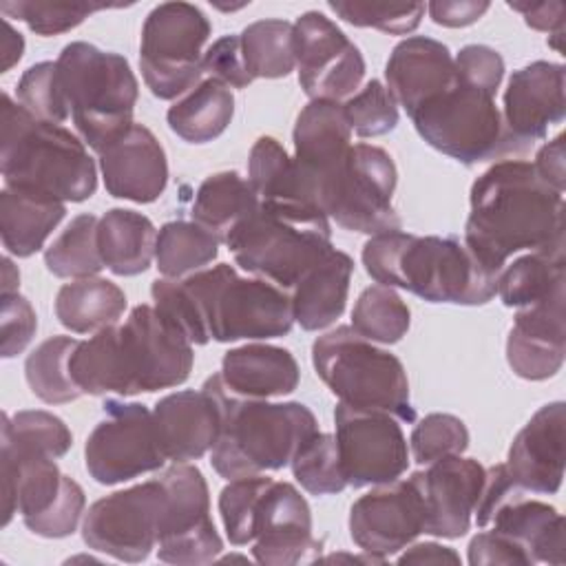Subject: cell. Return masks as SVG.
Masks as SVG:
<instances>
[{
  "label": "cell",
  "mask_w": 566,
  "mask_h": 566,
  "mask_svg": "<svg viewBox=\"0 0 566 566\" xmlns=\"http://www.w3.org/2000/svg\"><path fill=\"white\" fill-rule=\"evenodd\" d=\"M469 206L464 243L495 274L522 250L564 245V192L531 161H495L473 181Z\"/></svg>",
  "instance_id": "6da1fadb"
},
{
  "label": "cell",
  "mask_w": 566,
  "mask_h": 566,
  "mask_svg": "<svg viewBox=\"0 0 566 566\" xmlns=\"http://www.w3.org/2000/svg\"><path fill=\"white\" fill-rule=\"evenodd\" d=\"M360 259L378 285L407 290L429 303L484 305L497 294V274L455 237L389 230L369 237Z\"/></svg>",
  "instance_id": "7a4b0ae2"
},
{
  "label": "cell",
  "mask_w": 566,
  "mask_h": 566,
  "mask_svg": "<svg viewBox=\"0 0 566 566\" xmlns=\"http://www.w3.org/2000/svg\"><path fill=\"white\" fill-rule=\"evenodd\" d=\"M0 172L4 188L80 203L97 190L84 142L62 124L33 117L9 93L0 104Z\"/></svg>",
  "instance_id": "3957f363"
},
{
  "label": "cell",
  "mask_w": 566,
  "mask_h": 566,
  "mask_svg": "<svg viewBox=\"0 0 566 566\" xmlns=\"http://www.w3.org/2000/svg\"><path fill=\"white\" fill-rule=\"evenodd\" d=\"M219 398L221 427L210 464L223 480L281 471L298 447L318 431L316 416L303 402H268L261 398L234 396L212 374L206 380Z\"/></svg>",
  "instance_id": "277c9868"
},
{
  "label": "cell",
  "mask_w": 566,
  "mask_h": 566,
  "mask_svg": "<svg viewBox=\"0 0 566 566\" xmlns=\"http://www.w3.org/2000/svg\"><path fill=\"white\" fill-rule=\"evenodd\" d=\"M237 265L283 290L332 250L329 219L305 203L259 201L226 239Z\"/></svg>",
  "instance_id": "5b68a950"
},
{
  "label": "cell",
  "mask_w": 566,
  "mask_h": 566,
  "mask_svg": "<svg viewBox=\"0 0 566 566\" xmlns=\"http://www.w3.org/2000/svg\"><path fill=\"white\" fill-rule=\"evenodd\" d=\"M55 64L82 142L102 153L135 124L139 84L128 60L77 40L60 51Z\"/></svg>",
  "instance_id": "8992f818"
},
{
  "label": "cell",
  "mask_w": 566,
  "mask_h": 566,
  "mask_svg": "<svg viewBox=\"0 0 566 566\" xmlns=\"http://www.w3.org/2000/svg\"><path fill=\"white\" fill-rule=\"evenodd\" d=\"M312 365L340 402L387 411L400 422L416 420L409 378L400 358L376 347L352 325L318 336L312 345Z\"/></svg>",
  "instance_id": "52a82bcc"
},
{
  "label": "cell",
  "mask_w": 566,
  "mask_h": 566,
  "mask_svg": "<svg viewBox=\"0 0 566 566\" xmlns=\"http://www.w3.org/2000/svg\"><path fill=\"white\" fill-rule=\"evenodd\" d=\"M192 294L210 340H265L290 334L294 325L290 294L265 281L239 276L230 263L181 279Z\"/></svg>",
  "instance_id": "ba28073f"
},
{
  "label": "cell",
  "mask_w": 566,
  "mask_h": 566,
  "mask_svg": "<svg viewBox=\"0 0 566 566\" xmlns=\"http://www.w3.org/2000/svg\"><path fill=\"white\" fill-rule=\"evenodd\" d=\"M2 524L20 513L24 526L46 539L69 537L84 513L82 486L64 475L55 458L0 440Z\"/></svg>",
  "instance_id": "9c48e42d"
},
{
  "label": "cell",
  "mask_w": 566,
  "mask_h": 566,
  "mask_svg": "<svg viewBox=\"0 0 566 566\" xmlns=\"http://www.w3.org/2000/svg\"><path fill=\"white\" fill-rule=\"evenodd\" d=\"M396 184L398 170L385 148L354 144L318 181L312 201L340 228L374 237L400 230V217L391 203Z\"/></svg>",
  "instance_id": "30bf717a"
},
{
  "label": "cell",
  "mask_w": 566,
  "mask_h": 566,
  "mask_svg": "<svg viewBox=\"0 0 566 566\" xmlns=\"http://www.w3.org/2000/svg\"><path fill=\"white\" fill-rule=\"evenodd\" d=\"M113 356L119 396L184 385L195 365L192 343L155 307L137 305L113 325Z\"/></svg>",
  "instance_id": "8fae6325"
},
{
  "label": "cell",
  "mask_w": 566,
  "mask_h": 566,
  "mask_svg": "<svg viewBox=\"0 0 566 566\" xmlns=\"http://www.w3.org/2000/svg\"><path fill=\"white\" fill-rule=\"evenodd\" d=\"M409 117L431 148L464 166L520 153L504 128L495 99L460 82L416 108Z\"/></svg>",
  "instance_id": "7c38bea8"
},
{
  "label": "cell",
  "mask_w": 566,
  "mask_h": 566,
  "mask_svg": "<svg viewBox=\"0 0 566 566\" xmlns=\"http://www.w3.org/2000/svg\"><path fill=\"white\" fill-rule=\"evenodd\" d=\"M210 33V20L190 2H161L146 15L139 69L155 97L175 99L203 80V46Z\"/></svg>",
  "instance_id": "4fadbf2b"
},
{
  "label": "cell",
  "mask_w": 566,
  "mask_h": 566,
  "mask_svg": "<svg viewBox=\"0 0 566 566\" xmlns=\"http://www.w3.org/2000/svg\"><path fill=\"white\" fill-rule=\"evenodd\" d=\"M84 462L88 475L106 486L159 471L166 455L157 440L153 411L142 402L108 398L104 418L86 438Z\"/></svg>",
  "instance_id": "5bb4252c"
},
{
  "label": "cell",
  "mask_w": 566,
  "mask_h": 566,
  "mask_svg": "<svg viewBox=\"0 0 566 566\" xmlns=\"http://www.w3.org/2000/svg\"><path fill=\"white\" fill-rule=\"evenodd\" d=\"M166 493L157 535V557L168 564H208L223 551V539L210 517V493L203 473L188 462L164 469Z\"/></svg>",
  "instance_id": "9a60e30c"
},
{
  "label": "cell",
  "mask_w": 566,
  "mask_h": 566,
  "mask_svg": "<svg viewBox=\"0 0 566 566\" xmlns=\"http://www.w3.org/2000/svg\"><path fill=\"white\" fill-rule=\"evenodd\" d=\"M164 502L159 478L99 497L84 513L82 539L113 559L144 562L157 548Z\"/></svg>",
  "instance_id": "2e32d148"
},
{
  "label": "cell",
  "mask_w": 566,
  "mask_h": 566,
  "mask_svg": "<svg viewBox=\"0 0 566 566\" xmlns=\"http://www.w3.org/2000/svg\"><path fill=\"white\" fill-rule=\"evenodd\" d=\"M334 422V438L347 486L363 489L387 484L407 471L409 447L396 416L338 402Z\"/></svg>",
  "instance_id": "e0dca14e"
},
{
  "label": "cell",
  "mask_w": 566,
  "mask_h": 566,
  "mask_svg": "<svg viewBox=\"0 0 566 566\" xmlns=\"http://www.w3.org/2000/svg\"><path fill=\"white\" fill-rule=\"evenodd\" d=\"M298 84L310 99H349L363 77L360 49L321 11H305L294 22Z\"/></svg>",
  "instance_id": "ac0fdd59"
},
{
  "label": "cell",
  "mask_w": 566,
  "mask_h": 566,
  "mask_svg": "<svg viewBox=\"0 0 566 566\" xmlns=\"http://www.w3.org/2000/svg\"><path fill=\"white\" fill-rule=\"evenodd\" d=\"M424 531V506L411 478L376 484L360 495L349 509V535L354 544L378 557H387L407 548Z\"/></svg>",
  "instance_id": "d6986e66"
},
{
  "label": "cell",
  "mask_w": 566,
  "mask_h": 566,
  "mask_svg": "<svg viewBox=\"0 0 566 566\" xmlns=\"http://www.w3.org/2000/svg\"><path fill=\"white\" fill-rule=\"evenodd\" d=\"M321 548L307 500L294 484L270 478L254 515L252 557L265 566H294L318 559Z\"/></svg>",
  "instance_id": "ffe728a7"
},
{
  "label": "cell",
  "mask_w": 566,
  "mask_h": 566,
  "mask_svg": "<svg viewBox=\"0 0 566 566\" xmlns=\"http://www.w3.org/2000/svg\"><path fill=\"white\" fill-rule=\"evenodd\" d=\"M486 469L462 455H449L427 464L409 478L420 491L424 506V531L433 537L458 539L471 528L473 511L484 484Z\"/></svg>",
  "instance_id": "44dd1931"
},
{
  "label": "cell",
  "mask_w": 566,
  "mask_h": 566,
  "mask_svg": "<svg viewBox=\"0 0 566 566\" xmlns=\"http://www.w3.org/2000/svg\"><path fill=\"white\" fill-rule=\"evenodd\" d=\"M564 64L535 60L509 77L504 91V128L520 153L546 137L548 126L566 117Z\"/></svg>",
  "instance_id": "7402d4cb"
},
{
  "label": "cell",
  "mask_w": 566,
  "mask_h": 566,
  "mask_svg": "<svg viewBox=\"0 0 566 566\" xmlns=\"http://www.w3.org/2000/svg\"><path fill=\"white\" fill-rule=\"evenodd\" d=\"M566 292L520 307L506 338V360L524 380L553 378L566 358Z\"/></svg>",
  "instance_id": "603a6c76"
},
{
  "label": "cell",
  "mask_w": 566,
  "mask_h": 566,
  "mask_svg": "<svg viewBox=\"0 0 566 566\" xmlns=\"http://www.w3.org/2000/svg\"><path fill=\"white\" fill-rule=\"evenodd\" d=\"M99 155L104 188L115 199L153 203L168 184L166 150L144 124H133Z\"/></svg>",
  "instance_id": "cb8c5ba5"
},
{
  "label": "cell",
  "mask_w": 566,
  "mask_h": 566,
  "mask_svg": "<svg viewBox=\"0 0 566 566\" xmlns=\"http://www.w3.org/2000/svg\"><path fill=\"white\" fill-rule=\"evenodd\" d=\"M566 405L562 400L539 407L511 442L506 467L515 482L539 495H553L564 480Z\"/></svg>",
  "instance_id": "d4e9b609"
},
{
  "label": "cell",
  "mask_w": 566,
  "mask_h": 566,
  "mask_svg": "<svg viewBox=\"0 0 566 566\" xmlns=\"http://www.w3.org/2000/svg\"><path fill=\"white\" fill-rule=\"evenodd\" d=\"M153 422L166 460H199L214 447L219 436V398L208 382H203V387L197 391H172L157 400L153 409Z\"/></svg>",
  "instance_id": "484cf974"
},
{
  "label": "cell",
  "mask_w": 566,
  "mask_h": 566,
  "mask_svg": "<svg viewBox=\"0 0 566 566\" xmlns=\"http://www.w3.org/2000/svg\"><path fill=\"white\" fill-rule=\"evenodd\" d=\"M294 166L301 181L303 203L314 208L318 181L345 157L352 146V128L340 102L310 99L301 108L294 130Z\"/></svg>",
  "instance_id": "4316f807"
},
{
  "label": "cell",
  "mask_w": 566,
  "mask_h": 566,
  "mask_svg": "<svg viewBox=\"0 0 566 566\" xmlns=\"http://www.w3.org/2000/svg\"><path fill=\"white\" fill-rule=\"evenodd\" d=\"M385 80L407 115L458 82L451 51L427 35H409L394 46L385 64Z\"/></svg>",
  "instance_id": "83f0119b"
},
{
  "label": "cell",
  "mask_w": 566,
  "mask_h": 566,
  "mask_svg": "<svg viewBox=\"0 0 566 566\" xmlns=\"http://www.w3.org/2000/svg\"><path fill=\"white\" fill-rule=\"evenodd\" d=\"M480 528H491L515 542L533 564H564V517L548 502L535 500L522 486L511 489L486 515Z\"/></svg>",
  "instance_id": "f1b7e54d"
},
{
  "label": "cell",
  "mask_w": 566,
  "mask_h": 566,
  "mask_svg": "<svg viewBox=\"0 0 566 566\" xmlns=\"http://www.w3.org/2000/svg\"><path fill=\"white\" fill-rule=\"evenodd\" d=\"M223 385L241 398H279L298 387L301 369L290 349L268 343H245L223 354Z\"/></svg>",
  "instance_id": "f546056e"
},
{
  "label": "cell",
  "mask_w": 566,
  "mask_h": 566,
  "mask_svg": "<svg viewBox=\"0 0 566 566\" xmlns=\"http://www.w3.org/2000/svg\"><path fill=\"white\" fill-rule=\"evenodd\" d=\"M354 261L347 252L332 248L290 290L294 323L305 332L329 327L347 305Z\"/></svg>",
  "instance_id": "4dcf8cb0"
},
{
  "label": "cell",
  "mask_w": 566,
  "mask_h": 566,
  "mask_svg": "<svg viewBox=\"0 0 566 566\" xmlns=\"http://www.w3.org/2000/svg\"><path fill=\"white\" fill-rule=\"evenodd\" d=\"M66 214V203L4 188L0 192V237L9 254L27 259L44 248L49 234L60 226Z\"/></svg>",
  "instance_id": "1f68e13d"
},
{
  "label": "cell",
  "mask_w": 566,
  "mask_h": 566,
  "mask_svg": "<svg viewBox=\"0 0 566 566\" xmlns=\"http://www.w3.org/2000/svg\"><path fill=\"white\" fill-rule=\"evenodd\" d=\"M157 228L135 210L111 208L97 223V248L108 268L117 276H135L150 268L155 259Z\"/></svg>",
  "instance_id": "d6a6232c"
},
{
  "label": "cell",
  "mask_w": 566,
  "mask_h": 566,
  "mask_svg": "<svg viewBox=\"0 0 566 566\" xmlns=\"http://www.w3.org/2000/svg\"><path fill=\"white\" fill-rule=\"evenodd\" d=\"M232 115V88L219 80L203 77L168 108L166 119L170 130L184 142L208 144L230 126Z\"/></svg>",
  "instance_id": "836d02e7"
},
{
  "label": "cell",
  "mask_w": 566,
  "mask_h": 566,
  "mask_svg": "<svg viewBox=\"0 0 566 566\" xmlns=\"http://www.w3.org/2000/svg\"><path fill=\"white\" fill-rule=\"evenodd\" d=\"M259 208V197L250 181L237 170L208 175L192 199V221L210 230L221 243Z\"/></svg>",
  "instance_id": "e575fe53"
},
{
  "label": "cell",
  "mask_w": 566,
  "mask_h": 566,
  "mask_svg": "<svg viewBox=\"0 0 566 566\" xmlns=\"http://www.w3.org/2000/svg\"><path fill=\"white\" fill-rule=\"evenodd\" d=\"M124 310V290L102 276L64 283L55 296V316L73 334H91L117 325Z\"/></svg>",
  "instance_id": "d590c367"
},
{
  "label": "cell",
  "mask_w": 566,
  "mask_h": 566,
  "mask_svg": "<svg viewBox=\"0 0 566 566\" xmlns=\"http://www.w3.org/2000/svg\"><path fill=\"white\" fill-rule=\"evenodd\" d=\"M566 285L564 245L533 250L513 263L504 265L497 274V296L506 307H526L546 301Z\"/></svg>",
  "instance_id": "8d00e7d4"
},
{
  "label": "cell",
  "mask_w": 566,
  "mask_h": 566,
  "mask_svg": "<svg viewBox=\"0 0 566 566\" xmlns=\"http://www.w3.org/2000/svg\"><path fill=\"white\" fill-rule=\"evenodd\" d=\"M219 239L197 221H168L157 232L155 261L166 279H184L206 270L219 254Z\"/></svg>",
  "instance_id": "74e56055"
},
{
  "label": "cell",
  "mask_w": 566,
  "mask_h": 566,
  "mask_svg": "<svg viewBox=\"0 0 566 566\" xmlns=\"http://www.w3.org/2000/svg\"><path fill=\"white\" fill-rule=\"evenodd\" d=\"M241 51L252 75L279 80L296 69L294 24L281 18H265L248 24L241 33Z\"/></svg>",
  "instance_id": "f35d334b"
},
{
  "label": "cell",
  "mask_w": 566,
  "mask_h": 566,
  "mask_svg": "<svg viewBox=\"0 0 566 566\" xmlns=\"http://www.w3.org/2000/svg\"><path fill=\"white\" fill-rule=\"evenodd\" d=\"M77 343L80 340L71 336H51L27 356L24 376L33 396L42 402L64 405L84 396L69 369V360Z\"/></svg>",
  "instance_id": "ab89813d"
},
{
  "label": "cell",
  "mask_w": 566,
  "mask_h": 566,
  "mask_svg": "<svg viewBox=\"0 0 566 566\" xmlns=\"http://www.w3.org/2000/svg\"><path fill=\"white\" fill-rule=\"evenodd\" d=\"M97 223L95 214H77L71 223L53 239L44 250V265L57 279H88L97 276L104 268L97 248Z\"/></svg>",
  "instance_id": "60d3db41"
},
{
  "label": "cell",
  "mask_w": 566,
  "mask_h": 566,
  "mask_svg": "<svg viewBox=\"0 0 566 566\" xmlns=\"http://www.w3.org/2000/svg\"><path fill=\"white\" fill-rule=\"evenodd\" d=\"M248 181L256 192L259 201L303 203L294 159L285 153L279 139L270 135L259 137L250 148Z\"/></svg>",
  "instance_id": "b9f144b4"
},
{
  "label": "cell",
  "mask_w": 566,
  "mask_h": 566,
  "mask_svg": "<svg viewBox=\"0 0 566 566\" xmlns=\"http://www.w3.org/2000/svg\"><path fill=\"white\" fill-rule=\"evenodd\" d=\"M411 325V312L394 287L369 285L352 310V327L371 343L394 345Z\"/></svg>",
  "instance_id": "7bdbcfd3"
},
{
  "label": "cell",
  "mask_w": 566,
  "mask_h": 566,
  "mask_svg": "<svg viewBox=\"0 0 566 566\" xmlns=\"http://www.w3.org/2000/svg\"><path fill=\"white\" fill-rule=\"evenodd\" d=\"M0 440H7L18 449L49 453L57 460L69 453L73 433L55 413L44 409H24L13 416L2 413Z\"/></svg>",
  "instance_id": "ee69618b"
},
{
  "label": "cell",
  "mask_w": 566,
  "mask_h": 566,
  "mask_svg": "<svg viewBox=\"0 0 566 566\" xmlns=\"http://www.w3.org/2000/svg\"><path fill=\"white\" fill-rule=\"evenodd\" d=\"M290 467L301 489L312 495H334L347 486L340 469L336 438L332 433H312L298 447Z\"/></svg>",
  "instance_id": "f6af8a7d"
},
{
  "label": "cell",
  "mask_w": 566,
  "mask_h": 566,
  "mask_svg": "<svg viewBox=\"0 0 566 566\" xmlns=\"http://www.w3.org/2000/svg\"><path fill=\"white\" fill-rule=\"evenodd\" d=\"M122 4L106 2H51V0H18L2 2L0 11L9 18L22 20L38 35H60L82 24L91 13Z\"/></svg>",
  "instance_id": "bcb514c9"
},
{
  "label": "cell",
  "mask_w": 566,
  "mask_h": 566,
  "mask_svg": "<svg viewBox=\"0 0 566 566\" xmlns=\"http://www.w3.org/2000/svg\"><path fill=\"white\" fill-rule=\"evenodd\" d=\"M270 478L245 475L228 480V484L219 493V515L223 522L226 537L234 546H245L254 537V515L259 500L268 486Z\"/></svg>",
  "instance_id": "7dc6e473"
},
{
  "label": "cell",
  "mask_w": 566,
  "mask_h": 566,
  "mask_svg": "<svg viewBox=\"0 0 566 566\" xmlns=\"http://www.w3.org/2000/svg\"><path fill=\"white\" fill-rule=\"evenodd\" d=\"M18 102L38 119L62 124L71 108L55 62H38L18 80Z\"/></svg>",
  "instance_id": "c3c4849f"
},
{
  "label": "cell",
  "mask_w": 566,
  "mask_h": 566,
  "mask_svg": "<svg viewBox=\"0 0 566 566\" xmlns=\"http://www.w3.org/2000/svg\"><path fill=\"white\" fill-rule=\"evenodd\" d=\"M409 444L413 462L427 467L449 455H462L469 447V429L453 413H427L416 422Z\"/></svg>",
  "instance_id": "681fc988"
},
{
  "label": "cell",
  "mask_w": 566,
  "mask_h": 566,
  "mask_svg": "<svg viewBox=\"0 0 566 566\" xmlns=\"http://www.w3.org/2000/svg\"><path fill=\"white\" fill-rule=\"evenodd\" d=\"M327 7L354 27H371L389 35H407L418 29L424 15L422 2L409 4H387V2H352V0H332Z\"/></svg>",
  "instance_id": "f907efd6"
},
{
  "label": "cell",
  "mask_w": 566,
  "mask_h": 566,
  "mask_svg": "<svg viewBox=\"0 0 566 566\" xmlns=\"http://www.w3.org/2000/svg\"><path fill=\"white\" fill-rule=\"evenodd\" d=\"M352 133L358 137H380L398 126V104L380 80H369L343 104Z\"/></svg>",
  "instance_id": "816d5d0a"
},
{
  "label": "cell",
  "mask_w": 566,
  "mask_h": 566,
  "mask_svg": "<svg viewBox=\"0 0 566 566\" xmlns=\"http://www.w3.org/2000/svg\"><path fill=\"white\" fill-rule=\"evenodd\" d=\"M453 64L460 84L495 97L504 77V60L493 46L467 44L458 51Z\"/></svg>",
  "instance_id": "f5cc1de1"
},
{
  "label": "cell",
  "mask_w": 566,
  "mask_h": 566,
  "mask_svg": "<svg viewBox=\"0 0 566 566\" xmlns=\"http://www.w3.org/2000/svg\"><path fill=\"white\" fill-rule=\"evenodd\" d=\"M0 327L2 358H13L31 343L38 329V316L33 305L18 292L2 294L0 298Z\"/></svg>",
  "instance_id": "db71d44e"
},
{
  "label": "cell",
  "mask_w": 566,
  "mask_h": 566,
  "mask_svg": "<svg viewBox=\"0 0 566 566\" xmlns=\"http://www.w3.org/2000/svg\"><path fill=\"white\" fill-rule=\"evenodd\" d=\"M203 77L223 82L230 88H245L252 84V75L245 66L239 33L214 40L203 53Z\"/></svg>",
  "instance_id": "11a10c76"
},
{
  "label": "cell",
  "mask_w": 566,
  "mask_h": 566,
  "mask_svg": "<svg viewBox=\"0 0 566 566\" xmlns=\"http://www.w3.org/2000/svg\"><path fill=\"white\" fill-rule=\"evenodd\" d=\"M469 564L471 566H493V564H515L531 566V557L509 537L497 531L482 528L469 542Z\"/></svg>",
  "instance_id": "9f6ffc18"
},
{
  "label": "cell",
  "mask_w": 566,
  "mask_h": 566,
  "mask_svg": "<svg viewBox=\"0 0 566 566\" xmlns=\"http://www.w3.org/2000/svg\"><path fill=\"white\" fill-rule=\"evenodd\" d=\"M489 7L486 0H433L427 4V11L436 24L460 29L478 22Z\"/></svg>",
  "instance_id": "6f0895ef"
},
{
  "label": "cell",
  "mask_w": 566,
  "mask_h": 566,
  "mask_svg": "<svg viewBox=\"0 0 566 566\" xmlns=\"http://www.w3.org/2000/svg\"><path fill=\"white\" fill-rule=\"evenodd\" d=\"M509 7L522 13L524 22L535 31H546L548 35H564V13L566 4L559 0L551 2H509Z\"/></svg>",
  "instance_id": "680465c9"
},
{
  "label": "cell",
  "mask_w": 566,
  "mask_h": 566,
  "mask_svg": "<svg viewBox=\"0 0 566 566\" xmlns=\"http://www.w3.org/2000/svg\"><path fill=\"white\" fill-rule=\"evenodd\" d=\"M564 157H566V148H564V135L559 133L553 142H546L539 150L537 157L533 161L537 175L553 186L555 190L564 192V184H566V170H564Z\"/></svg>",
  "instance_id": "91938a15"
},
{
  "label": "cell",
  "mask_w": 566,
  "mask_h": 566,
  "mask_svg": "<svg viewBox=\"0 0 566 566\" xmlns=\"http://www.w3.org/2000/svg\"><path fill=\"white\" fill-rule=\"evenodd\" d=\"M444 562L460 564V555L453 548L436 542L413 544L398 557V564H444Z\"/></svg>",
  "instance_id": "94428289"
},
{
  "label": "cell",
  "mask_w": 566,
  "mask_h": 566,
  "mask_svg": "<svg viewBox=\"0 0 566 566\" xmlns=\"http://www.w3.org/2000/svg\"><path fill=\"white\" fill-rule=\"evenodd\" d=\"M24 51L22 35L11 27V22H4V38H2V73H7L15 62H20Z\"/></svg>",
  "instance_id": "6125c7cd"
},
{
  "label": "cell",
  "mask_w": 566,
  "mask_h": 566,
  "mask_svg": "<svg viewBox=\"0 0 566 566\" xmlns=\"http://www.w3.org/2000/svg\"><path fill=\"white\" fill-rule=\"evenodd\" d=\"M20 285V272L13 265V261L9 256L2 259V294H11L18 292Z\"/></svg>",
  "instance_id": "be15d7a7"
}]
</instances>
